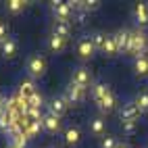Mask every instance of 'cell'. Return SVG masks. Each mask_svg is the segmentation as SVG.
Masks as SVG:
<instances>
[{"mask_svg": "<svg viewBox=\"0 0 148 148\" xmlns=\"http://www.w3.org/2000/svg\"><path fill=\"white\" fill-rule=\"evenodd\" d=\"M148 50V34L144 29H134L132 32V40H130V48H127V56L132 58H138V56H144Z\"/></svg>", "mask_w": 148, "mask_h": 148, "instance_id": "cell-1", "label": "cell"}, {"mask_svg": "<svg viewBox=\"0 0 148 148\" xmlns=\"http://www.w3.org/2000/svg\"><path fill=\"white\" fill-rule=\"evenodd\" d=\"M46 69H48V61L44 54H32L27 58V65H25V71L29 75V79H40V77L46 75Z\"/></svg>", "mask_w": 148, "mask_h": 148, "instance_id": "cell-2", "label": "cell"}, {"mask_svg": "<svg viewBox=\"0 0 148 148\" xmlns=\"http://www.w3.org/2000/svg\"><path fill=\"white\" fill-rule=\"evenodd\" d=\"M50 11L54 15V21H67V23H71V19H73V8L69 2H61V0H56V2H50Z\"/></svg>", "mask_w": 148, "mask_h": 148, "instance_id": "cell-3", "label": "cell"}, {"mask_svg": "<svg viewBox=\"0 0 148 148\" xmlns=\"http://www.w3.org/2000/svg\"><path fill=\"white\" fill-rule=\"evenodd\" d=\"M71 84H75V86H82V88H92V84H94V75H92V71L88 67H75L73 69V73H71Z\"/></svg>", "mask_w": 148, "mask_h": 148, "instance_id": "cell-4", "label": "cell"}, {"mask_svg": "<svg viewBox=\"0 0 148 148\" xmlns=\"http://www.w3.org/2000/svg\"><path fill=\"white\" fill-rule=\"evenodd\" d=\"M67 111H69V102H67L65 94H58V96L50 98V102H48V113H50V115H54V117L61 119Z\"/></svg>", "mask_w": 148, "mask_h": 148, "instance_id": "cell-5", "label": "cell"}, {"mask_svg": "<svg viewBox=\"0 0 148 148\" xmlns=\"http://www.w3.org/2000/svg\"><path fill=\"white\" fill-rule=\"evenodd\" d=\"M65 98L69 106H75V104H82L86 100V88L82 86H75V84H69L67 90H65Z\"/></svg>", "mask_w": 148, "mask_h": 148, "instance_id": "cell-6", "label": "cell"}, {"mask_svg": "<svg viewBox=\"0 0 148 148\" xmlns=\"http://www.w3.org/2000/svg\"><path fill=\"white\" fill-rule=\"evenodd\" d=\"M96 54V48L92 44V38L90 36H84L79 42H77V56L82 58V61H90V58Z\"/></svg>", "mask_w": 148, "mask_h": 148, "instance_id": "cell-7", "label": "cell"}, {"mask_svg": "<svg viewBox=\"0 0 148 148\" xmlns=\"http://www.w3.org/2000/svg\"><path fill=\"white\" fill-rule=\"evenodd\" d=\"M142 113L138 111V106L134 100H127L119 106V119L121 121H138V117H140Z\"/></svg>", "mask_w": 148, "mask_h": 148, "instance_id": "cell-8", "label": "cell"}, {"mask_svg": "<svg viewBox=\"0 0 148 148\" xmlns=\"http://www.w3.org/2000/svg\"><path fill=\"white\" fill-rule=\"evenodd\" d=\"M27 142H29L27 136H25L21 130H19V127H13V130L6 134V144L13 146V148H25Z\"/></svg>", "mask_w": 148, "mask_h": 148, "instance_id": "cell-9", "label": "cell"}, {"mask_svg": "<svg viewBox=\"0 0 148 148\" xmlns=\"http://www.w3.org/2000/svg\"><path fill=\"white\" fill-rule=\"evenodd\" d=\"M42 130L46 134H50V136H56L58 132H61V119L54 117V115H50V113H46L42 117Z\"/></svg>", "mask_w": 148, "mask_h": 148, "instance_id": "cell-10", "label": "cell"}, {"mask_svg": "<svg viewBox=\"0 0 148 148\" xmlns=\"http://www.w3.org/2000/svg\"><path fill=\"white\" fill-rule=\"evenodd\" d=\"M134 21L138 27L148 25V2H136L134 4Z\"/></svg>", "mask_w": 148, "mask_h": 148, "instance_id": "cell-11", "label": "cell"}, {"mask_svg": "<svg viewBox=\"0 0 148 148\" xmlns=\"http://www.w3.org/2000/svg\"><path fill=\"white\" fill-rule=\"evenodd\" d=\"M115 42H117V48H119V54H125L127 48H130V40H132V29H119L115 32Z\"/></svg>", "mask_w": 148, "mask_h": 148, "instance_id": "cell-12", "label": "cell"}, {"mask_svg": "<svg viewBox=\"0 0 148 148\" xmlns=\"http://www.w3.org/2000/svg\"><path fill=\"white\" fill-rule=\"evenodd\" d=\"M111 92V88H108L104 82H94L92 88H90V96H92V100L98 104V102H102V98Z\"/></svg>", "mask_w": 148, "mask_h": 148, "instance_id": "cell-13", "label": "cell"}, {"mask_svg": "<svg viewBox=\"0 0 148 148\" xmlns=\"http://www.w3.org/2000/svg\"><path fill=\"white\" fill-rule=\"evenodd\" d=\"M79 142H82V130H79V127H75V125H69L65 130V144L69 148H73Z\"/></svg>", "mask_w": 148, "mask_h": 148, "instance_id": "cell-14", "label": "cell"}, {"mask_svg": "<svg viewBox=\"0 0 148 148\" xmlns=\"http://www.w3.org/2000/svg\"><path fill=\"white\" fill-rule=\"evenodd\" d=\"M46 46H48V50H50L52 54H58V52H63L65 48H67V40H63V38L50 34V36L46 38Z\"/></svg>", "mask_w": 148, "mask_h": 148, "instance_id": "cell-15", "label": "cell"}, {"mask_svg": "<svg viewBox=\"0 0 148 148\" xmlns=\"http://www.w3.org/2000/svg\"><path fill=\"white\" fill-rule=\"evenodd\" d=\"M115 108H117V98H115V94L111 90V92L102 98V102H98V111H100L102 115H108V113H113Z\"/></svg>", "mask_w": 148, "mask_h": 148, "instance_id": "cell-16", "label": "cell"}, {"mask_svg": "<svg viewBox=\"0 0 148 148\" xmlns=\"http://www.w3.org/2000/svg\"><path fill=\"white\" fill-rule=\"evenodd\" d=\"M36 92H38V90H36L34 79H25V82H21V84H19V90H17L19 98H23V100H29V98H32Z\"/></svg>", "mask_w": 148, "mask_h": 148, "instance_id": "cell-17", "label": "cell"}, {"mask_svg": "<svg viewBox=\"0 0 148 148\" xmlns=\"http://www.w3.org/2000/svg\"><path fill=\"white\" fill-rule=\"evenodd\" d=\"M2 48V56L6 58V61H11V58H15L17 56V50H19V42L15 40V38H8V40L0 46Z\"/></svg>", "mask_w": 148, "mask_h": 148, "instance_id": "cell-18", "label": "cell"}, {"mask_svg": "<svg viewBox=\"0 0 148 148\" xmlns=\"http://www.w3.org/2000/svg\"><path fill=\"white\" fill-rule=\"evenodd\" d=\"M90 132L96 138H104L106 136V121L102 119V117H94V119L90 121Z\"/></svg>", "mask_w": 148, "mask_h": 148, "instance_id": "cell-19", "label": "cell"}, {"mask_svg": "<svg viewBox=\"0 0 148 148\" xmlns=\"http://www.w3.org/2000/svg\"><path fill=\"white\" fill-rule=\"evenodd\" d=\"M50 34H54L58 38H63V40H67V38L71 36V23H67V21H54Z\"/></svg>", "mask_w": 148, "mask_h": 148, "instance_id": "cell-20", "label": "cell"}, {"mask_svg": "<svg viewBox=\"0 0 148 148\" xmlns=\"http://www.w3.org/2000/svg\"><path fill=\"white\" fill-rule=\"evenodd\" d=\"M134 71L138 77H146L148 75V54L134 58Z\"/></svg>", "mask_w": 148, "mask_h": 148, "instance_id": "cell-21", "label": "cell"}, {"mask_svg": "<svg viewBox=\"0 0 148 148\" xmlns=\"http://www.w3.org/2000/svg\"><path fill=\"white\" fill-rule=\"evenodd\" d=\"M102 54L108 56V58H115L117 54H119V48H117V42H115V36L108 34L106 42H104V48H102Z\"/></svg>", "mask_w": 148, "mask_h": 148, "instance_id": "cell-22", "label": "cell"}, {"mask_svg": "<svg viewBox=\"0 0 148 148\" xmlns=\"http://www.w3.org/2000/svg\"><path fill=\"white\" fill-rule=\"evenodd\" d=\"M25 6H27L25 0H6V4H4V8H6L8 15H19V13H23Z\"/></svg>", "mask_w": 148, "mask_h": 148, "instance_id": "cell-23", "label": "cell"}, {"mask_svg": "<svg viewBox=\"0 0 148 148\" xmlns=\"http://www.w3.org/2000/svg\"><path fill=\"white\" fill-rule=\"evenodd\" d=\"M40 132H42V121H29V119H27V123H25V127H23V134L27 136V140L36 138Z\"/></svg>", "mask_w": 148, "mask_h": 148, "instance_id": "cell-24", "label": "cell"}, {"mask_svg": "<svg viewBox=\"0 0 148 148\" xmlns=\"http://www.w3.org/2000/svg\"><path fill=\"white\" fill-rule=\"evenodd\" d=\"M134 102H136L138 111H140L142 115H144V113H148V90H140V92L136 94Z\"/></svg>", "mask_w": 148, "mask_h": 148, "instance_id": "cell-25", "label": "cell"}, {"mask_svg": "<svg viewBox=\"0 0 148 148\" xmlns=\"http://www.w3.org/2000/svg\"><path fill=\"white\" fill-rule=\"evenodd\" d=\"M90 38H92V44H94V48H96V52H102V48H104V42H106L108 34H104V32H94Z\"/></svg>", "mask_w": 148, "mask_h": 148, "instance_id": "cell-26", "label": "cell"}, {"mask_svg": "<svg viewBox=\"0 0 148 148\" xmlns=\"http://www.w3.org/2000/svg\"><path fill=\"white\" fill-rule=\"evenodd\" d=\"M117 144H119V140H117L115 136H104V138H100V148H117Z\"/></svg>", "mask_w": 148, "mask_h": 148, "instance_id": "cell-27", "label": "cell"}, {"mask_svg": "<svg viewBox=\"0 0 148 148\" xmlns=\"http://www.w3.org/2000/svg\"><path fill=\"white\" fill-rule=\"evenodd\" d=\"M27 102H29V106H32V108H42V106H44V96H42L40 92H36Z\"/></svg>", "mask_w": 148, "mask_h": 148, "instance_id": "cell-28", "label": "cell"}, {"mask_svg": "<svg viewBox=\"0 0 148 148\" xmlns=\"http://www.w3.org/2000/svg\"><path fill=\"white\" fill-rule=\"evenodd\" d=\"M121 127H123V134L132 136V134H136V130H138V121H121Z\"/></svg>", "mask_w": 148, "mask_h": 148, "instance_id": "cell-29", "label": "cell"}, {"mask_svg": "<svg viewBox=\"0 0 148 148\" xmlns=\"http://www.w3.org/2000/svg\"><path fill=\"white\" fill-rule=\"evenodd\" d=\"M25 117H27L29 121H42L44 115H42V108H32V106H29V111H27Z\"/></svg>", "mask_w": 148, "mask_h": 148, "instance_id": "cell-30", "label": "cell"}, {"mask_svg": "<svg viewBox=\"0 0 148 148\" xmlns=\"http://www.w3.org/2000/svg\"><path fill=\"white\" fill-rule=\"evenodd\" d=\"M8 38H11V36H8V23L6 21H0V46H2Z\"/></svg>", "mask_w": 148, "mask_h": 148, "instance_id": "cell-31", "label": "cell"}, {"mask_svg": "<svg viewBox=\"0 0 148 148\" xmlns=\"http://www.w3.org/2000/svg\"><path fill=\"white\" fill-rule=\"evenodd\" d=\"M6 98H8V96H4V92H2V90H0V113H2V111H4V104H6Z\"/></svg>", "mask_w": 148, "mask_h": 148, "instance_id": "cell-32", "label": "cell"}, {"mask_svg": "<svg viewBox=\"0 0 148 148\" xmlns=\"http://www.w3.org/2000/svg\"><path fill=\"white\" fill-rule=\"evenodd\" d=\"M86 15H88V13H77V17H75L77 23H86Z\"/></svg>", "mask_w": 148, "mask_h": 148, "instance_id": "cell-33", "label": "cell"}, {"mask_svg": "<svg viewBox=\"0 0 148 148\" xmlns=\"http://www.w3.org/2000/svg\"><path fill=\"white\" fill-rule=\"evenodd\" d=\"M117 148H132V146L127 144V142H119V144H117Z\"/></svg>", "mask_w": 148, "mask_h": 148, "instance_id": "cell-34", "label": "cell"}, {"mask_svg": "<svg viewBox=\"0 0 148 148\" xmlns=\"http://www.w3.org/2000/svg\"><path fill=\"white\" fill-rule=\"evenodd\" d=\"M6 148H13V146H8V144H6Z\"/></svg>", "mask_w": 148, "mask_h": 148, "instance_id": "cell-35", "label": "cell"}]
</instances>
